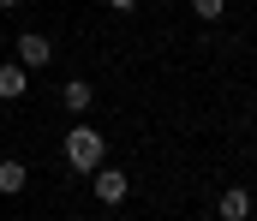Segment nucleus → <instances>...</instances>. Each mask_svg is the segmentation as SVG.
Returning <instances> with one entry per match:
<instances>
[{
  "label": "nucleus",
  "mask_w": 257,
  "mask_h": 221,
  "mask_svg": "<svg viewBox=\"0 0 257 221\" xmlns=\"http://www.w3.org/2000/svg\"><path fill=\"white\" fill-rule=\"evenodd\" d=\"M192 12H197V18H203V24H215V18L227 12V0H192Z\"/></svg>",
  "instance_id": "nucleus-8"
},
{
  "label": "nucleus",
  "mask_w": 257,
  "mask_h": 221,
  "mask_svg": "<svg viewBox=\"0 0 257 221\" xmlns=\"http://www.w3.org/2000/svg\"><path fill=\"white\" fill-rule=\"evenodd\" d=\"M24 84H30L24 66H0V102H18V96H24Z\"/></svg>",
  "instance_id": "nucleus-7"
},
{
  "label": "nucleus",
  "mask_w": 257,
  "mask_h": 221,
  "mask_svg": "<svg viewBox=\"0 0 257 221\" xmlns=\"http://www.w3.org/2000/svg\"><path fill=\"white\" fill-rule=\"evenodd\" d=\"M0 6H24V0H0Z\"/></svg>",
  "instance_id": "nucleus-10"
},
{
  "label": "nucleus",
  "mask_w": 257,
  "mask_h": 221,
  "mask_svg": "<svg viewBox=\"0 0 257 221\" xmlns=\"http://www.w3.org/2000/svg\"><path fill=\"white\" fill-rule=\"evenodd\" d=\"M90 102H96V90H90L84 78H72V84H66V90H60V108H66V114H84Z\"/></svg>",
  "instance_id": "nucleus-6"
},
{
  "label": "nucleus",
  "mask_w": 257,
  "mask_h": 221,
  "mask_svg": "<svg viewBox=\"0 0 257 221\" xmlns=\"http://www.w3.org/2000/svg\"><path fill=\"white\" fill-rule=\"evenodd\" d=\"M102 155H108V144H102L96 126H72V132H66V167H72V173H96Z\"/></svg>",
  "instance_id": "nucleus-1"
},
{
  "label": "nucleus",
  "mask_w": 257,
  "mask_h": 221,
  "mask_svg": "<svg viewBox=\"0 0 257 221\" xmlns=\"http://www.w3.org/2000/svg\"><path fill=\"white\" fill-rule=\"evenodd\" d=\"M90 179H96V197H102V203H108V209H114V203H126V173H120V167H96V173H90Z\"/></svg>",
  "instance_id": "nucleus-3"
},
{
  "label": "nucleus",
  "mask_w": 257,
  "mask_h": 221,
  "mask_svg": "<svg viewBox=\"0 0 257 221\" xmlns=\"http://www.w3.org/2000/svg\"><path fill=\"white\" fill-rule=\"evenodd\" d=\"M108 6H120V12H132V0H108Z\"/></svg>",
  "instance_id": "nucleus-9"
},
{
  "label": "nucleus",
  "mask_w": 257,
  "mask_h": 221,
  "mask_svg": "<svg viewBox=\"0 0 257 221\" xmlns=\"http://www.w3.org/2000/svg\"><path fill=\"white\" fill-rule=\"evenodd\" d=\"M126 221H138V215H126Z\"/></svg>",
  "instance_id": "nucleus-11"
},
{
  "label": "nucleus",
  "mask_w": 257,
  "mask_h": 221,
  "mask_svg": "<svg viewBox=\"0 0 257 221\" xmlns=\"http://www.w3.org/2000/svg\"><path fill=\"white\" fill-rule=\"evenodd\" d=\"M215 215L221 221H245L251 215V191H245V185H227V191L215 197Z\"/></svg>",
  "instance_id": "nucleus-4"
},
{
  "label": "nucleus",
  "mask_w": 257,
  "mask_h": 221,
  "mask_svg": "<svg viewBox=\"0 0 257 221\" xmlns=\"http://www.w3.org/2000/svg\"><path fill=\"white\" fill-rule=\"evenodd\" d=\"M24 185H30V167L24 161H0V197H18Z\"/></svg>",
  "instance_id": "nucleus-5"
},
{
  "label": "nucleus",
  "mask_w": 257,
  "mask_h": 221,
  "mask_svg": "<svg viewBox=\"0 0 257 221\" xmlns=\"http://www.w3.org/2000/svg\"><path fill=\"white\" fill-rule=\"evenodd\" d=\"M48 60H54V42H48L42 30H24V36H18V66L30 72V66H48Z\"/></svg>",
  "instance_id": "nucleus-2"
}]
</instances>
